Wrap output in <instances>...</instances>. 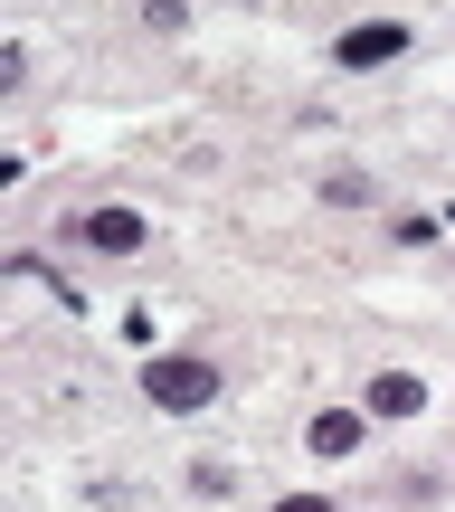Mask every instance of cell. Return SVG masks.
I'll use <instances>...</instances> for the list:
<instances>
[{"label": "cell", "mask_w": 455, "mask_h": 512, "mask_svg": "<svg viewBox=\"0 0 455 512\" xmlns=\"http://www.w3.org/2000/svg\"><path fill=\"white\" fill-rule=\"evenodd\" d=\"M219 361H200V351H152L143 361V399L171 408V418H200V408H219Z\"/></svg>", "instance_id": "obj_1"}, {"label": "cell", "mask_w": 455, "mask_h": 512, "mask_svg": "<svg viewBox=\"0 0 455 512\" xmlns=\"http://www.w3.org/2000/svg\"><path fill=\"white\" fill-rule=\"evenodd\" d=\"M143 29H190V10L181 0H143Z\"/></svg>", "instance_id": "obj_8"}, {"label": "cell", "mask_w": 455, "mask_h": 512, "mask_svg": "<svg viewBox=\"0 0 455 512\" xmlns=\"http://www.w3.org/2000/svg\"><path fill=\"white\" fill-rule=\"evenodd\" d=\"M418 408H427L418 370H380V380H370V418H418Z\"/></svg>", "instance_id": "obj_5"}, {"label": "cell", "mask_w": 455, "mask_h": 512, "mask_svg": "<svg viewBox=\"0 0 455 512\" xmlns=\"http://www.w3.org/2000/svg\"><path fill=\"white\" fill-rule=\"evenodd\" d=\"M323 200H342V209H361V200H370V181H361V171H332V181H323Z\"/></svg>", "instance_id": "obj_7"}, {"label": "cell", "mask_w": 455, "mask_h": 512, "mask_svg": "<svg viewBox=\"0 0 455 512\" xmlns=\"http://www.w3.org/2000/svg\"><path fill=\"white\" fill-rule=\"evenodd\" d=\"M152 238V219L143 209H86V247H105V256H133Z\"/></svg>", "instance_id": "obj_4"}, {"label": "cell", "mask_w": 455, "mask_h": 512, "mask_svg": "<svg viewBox=\"0 0 455 512\" xmlns=\"http://www.w3.org/2000/svg\"><path fill=\"white\" fill-rule=\"evenodd\" d=\"M275 512H332L323 494H285V503H275Z\"/></svg>", "instance_id": "obj_9"}, {"label": "cell", "mask_w": 455, "mask_h": 512, "mask_svg": "<svg viewBox=\"0 0 455 512\" xmlns=\"http://www.w3.org/2000/svg\"><path fill=\"white\" fill-rule=\"evenodd\" d=\"M10 275H29V285H48V294H57L67 313H86V294H76V275H57L48 256H10Z\"/></svg>", "instance_id": "obj_6"}, {"label": "cell", "mask_w": 455, "mask_h": 512, "mask_svg": "<svg viewBox=\"0 0 455 512\" xmlns=\"http://www.w3.org/2000/svg\"><path fill=\"white\" fill-rule=\"evenodd\" d=\"M399 48H408V29H399V19H361V29H342V38H332V67H389Z\"/></svg>", "instance_id": "obj_2"}, {"label": "cell", "mask_w": 455, "mask_h": 512, "mask_svg": "<svg viewBox=\"0 0 455 512\" xmlns=\"http://www.w3.org/2000/svg\"><path fill=\"white\" fill-rule=\"evenodd\" d=\"M361 437H370V418H361V408H323V418L304 427V446H313L323 465H342V456H351Z\"/></svg>", "instance_id": "obj_3"}]
</instances>
